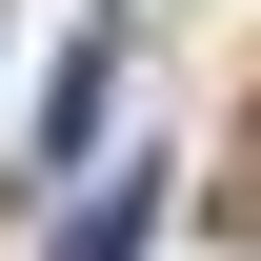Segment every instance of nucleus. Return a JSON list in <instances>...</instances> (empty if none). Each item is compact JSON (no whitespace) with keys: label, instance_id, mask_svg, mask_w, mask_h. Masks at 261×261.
Wrapping results in <instances>:
<instances>
[{"label":"nucleus","instance_id":"f257e3e1","mask_svg":"<svg viewBox=\"0 0 261 261\" xmlns=\"http://www.w3.org/2000/svg\"><path fill=\"white\" fill-rule=\"evenodd\" d=\"M141 221H161V181H100L81 221H61V261H141Z\"/></svg>","mask_w":261,"mask_h":261}]
</instances>
